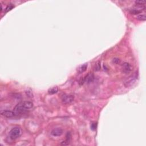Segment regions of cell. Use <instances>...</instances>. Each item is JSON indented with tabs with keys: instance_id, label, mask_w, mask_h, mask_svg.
I'll list each match as a JSON object with an SVG mask.
<instances>
[{
	"instance_id": "cell-1",
	"label": "cell",
	"mask_w": 146,
	"mask_h": 146,
	"mask_svg": "<svg viewBox=\"0 0 146 146\" xmlns=\"http://www.w3.org/2000/svg\"><path fill=\"white\" fill-rule=\"evenodd\" d=\"M33 107V103L29 101L22 102L18 103L14 108V112L17 115L25 113V112L30 110Z\"/></svg>"
},
{
	"instance_id": "cell-2",
	"label": "cell",
	"mask_w": 146,
	"mask_h": 146,
	"mask_svg": "<svg viewBox=\"0 0 146 146\" xmlns=\"http://www.w3.org/2000/svg\"><path fill=\"white\" fill-rule=\"evenodd\" d=\"M138 78V72H135L131 75L126 78L125 81L123 82L124 85H125L126 87H129L133 86V84L135 83Z\"/></svg>"
},
{
	"instance_id": "cell-3",
	"label": "cell",
	"mask_w": 146,
	"mask_h": 146,
	"mask_svg": "<svg viewBox=\"0 0 146 146\" xmlns=\"http://www.w3.org/2000/svg\"><path fill=\"white\" fill-rule=\"evenodd\" d=\"M22 133L21 128L18 127H14L9 132V137L12 140H15L21 137Z\"/></svg>"
},
{
	"instance_id": "cell-4",
	"label": "cell",
	"mask_w": 146,
	"mask_h": 146,
	"mask_svg": "<svg viewBox=\"0 0 146 146\" xmlns=\"http://www.w3.org/2000/svg\"><path fill=\"white\" fill-rule=\"evenodd\" d=\"M74 96L71 94H65L62 96V102L65 104H70L74 101Z\"/></svg>"
},
{
	"instance_id": "cell-5",
	"label": "cell",
	"mask_w": 146,
	"mask_h": 146,
	"mask_svg": "<svg viewBox=\"0 0 146 146\" xmlns=\"http://www.w3.org/2000/svg\"><path fill=\"white\" fill-rule=\"evenodd\" d=\"M132 67L129 63L125 62L121 65V71L125 74H129L132 71Z\"/></svg>"
},
{
	"instance_id": "cell-6",
	"label": "cell",
	"mask_w": 146,
	"mask_h": 146,
	"mask_svg": "<svg viewBox=\"0 0 146 146\" xmlns=\"http://www.w3.org/2000/svg\"><path fill=\"white\" fill-rule=\"evenodd\" d=\"M95 78L94 75L91 72L89 73L83 79H82V81L81 82V84H83L84 83H91L94 81Z\"/></svg>"
},
{
	"instance_id": "cell-7",
	"label": "cell",
	"mask_w": 146,
	"mask_h": 146,
	"mask_svg": "<svg viewBox=\"0 0 146 146\" xmlns=\"http://www.w3.org/2000/svg\"><path fill=\"white\" fill-rule=\"evenodd\" d=\"M63 132H64V131L61 128H54L51 131V134L53 137H60L63 134Z\"/></svg>"
},
{
	"instance_id": "cell-8",
	"label": "cell",
	"mask_w": 146,
	"mask_h": 146,
	"mask_svg": "<svg viewBox=\"0 0 146 146\" xmlns=\"http://www.w3.org/2000/svg\"><path fill=\"white\" fill-rule=\"evenodd\" d=\"M1 114L6 118H13L16 115L14 111L10 110H2L1 111Z\"/></svg>"
},
{
	"instance_id": "cell-9",
	"label": "cell",
	"mask_w": 146,
	"mask_h": 146,
	"mask_svg": "<svg viewBox=\"0 0 146 146\" xmlns=\"http://www.w3.org/2000/svg\"><path fill=\"white\" fill-rule=\"evenodd\" d=\"M87 66H88V65H87V64H86H86H84L81 65L80 66L78 67L77 69L78 72L79 74H81V73L84 72L87 70Z\"/></svg>"
},
{
	"instance_id": "cell-10",
	"label": "cell",
	"mask_w": 146,
	"mask_h": 146,
	"mask_svg": "<svg viewBox=\"0 0 146 146\" xmlns=\"http://www.w3.org/2000/svg\"><path fill=\"white\" fill-rule=\"evenodd\" d=\"M58 91V88L57 87H54L53 88H51L48 90V94H56Z\"/></svg>"
},
{
	"instance_id": "cell-11",
	"label": "cell",
	"mask_w": 146,
	"mask_h": 146,
	"mask_svg": "<svg viewBox=\"0 0 146 146\" xmlns=\"http://www.w3.org/2000/svg\"><path fill=\"white\" fill-rule=\"evenodd\" d=\"M130 12L132 14H138L140 13L142 11H140V10H139L137 9V8H133L131 9L130 10Z\"/></svg>"
},
{
	"instance_id": "cell-12",
	"label": "cell",
	"mask_w": 146,
	"mask_h": 146,
	"mask_svg": "<svg viewBox=\"0 0 146 146\" xmlns=\"http://www.w3.org/2000/svg\"><path fill=\"white\" fill-rule=\"evenodd\" d=\"M137 18L138 20L142 21H144L146 19V16L145 14H140V15H138L137 16Z\"/></svg>"
},
{
	"instance_id": "cell-13",
	"label": "cell",
	"mask_w": 146,
	"mask_h": 146,
	"mask_svg": "<svg viewBox=\"0 0 146 146\" xmlns=\"http://www.w3.org/2000/svg\"><path fill=\"white\" fill-rule=\"evenodd\" d=\"M101 69V64H100V62L98 61L95 64V70L96 71H98Z\"/></svg>"
},
{
	"instance_id": "cell-14",
	"label": "cell",
	"mask_w": 146,
	"mask_h": 146,
	"mask_svg": "<svg viewBox=\"0 0 146 146\" xmlns=\"http://www.w3.org/2000/svg\"><path fill=\"white\" fill-rule=\"evenodd\" d=\"M14 8V6L12 4H9L8 5V6H7L6 8L5 9V12H8L10 10H11Z\"/></svg>"
},
{
	"instance_id": "cell-15",
	"label": "cell",
	"mask_w": 146,
	"mask_h": 146,
	"mask_svg": "<svg viewBox=\"0 0 146 146\" xmlns=\"http://www.w3.org/2000/svg\"><path fill=\"white\" fill-rule=\"evenodd\" d=\"M135 3V5H145V2L144 1H136Z\"/></svg>"
},
{
	"instance_id": "cell-16",
	"label": "cell",
	"mask_w": 146,
	"mask_h": 146,
	"mask_svg": "<svg viewBox=\"0 0 146 146\" xmlns=\"http://www.w3.org/2000/svg\"><path fill=\"white\" fill-rule=\"evenodd\" d=\"M113 62L115 64H118L120 62V60H119V59H118V58H114L113 59Z\"/></svg>"
}]
</instances>
